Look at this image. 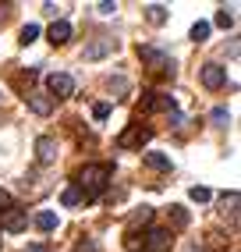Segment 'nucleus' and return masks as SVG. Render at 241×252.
Returning <instances> with one entry per match:
<instances>
[{
	"mask_svg": "<svg viewBox=\"0 0 241 252\" xmlns=\"http://www.w3.org/2000/svg\"><path fill=\"white\" fill-rule=\"evenodd\" d=\"M114 178V167L110 163H89L78 171V189L85 192V199H96L103 189H107V181Z\"/></svg>",
	"mask_w": 241,
	"mask_h": 252,
	"instance_id": "obj_1",
	"label": "nucleus"
},
{
	"mask_svg": "<svg viewBox=\"0 0 241 252\" xmlns=\"http://www.w3.org/2000/svg\"><path fill=\"white\" fill-rule=\"evenodd\" d=\"M71 93H75V78H71V75L54 71V75L46 78V96H50V99H54V96H57V99H67Z\"/></svg>",
	"mask_w": 241,
	"mask_h": 252,
	"instance_id": "obj_2",
	"label": "nucleus"
},
{
	"mask_svg": "<svg viewBox=\"0 0 241 252\" xmlns=\"http://www.w3.org/2000/svg\"><path fill=\"white\" fill-rule=\"evenodd\" d=\"M29 227V213L25 210H4V217H0V231H7V234H18Z\"/></svg>",
	"mask_w": 241,
	"mask_h": 252,
	"instance_id": "obj_3",
	"label": "nucleus"
},
{
	"mask_svg": "<svg viewBox=\"0 0 241 252\" xmlns=\"http://www.w3.org/2000/svg\"><path fill=\"white\" fill-rule=\"evenodd\" d=\"M170 245H174V238H170V231H167V227H152V231H149V238L142 242L146 252H170Z\"/></svg>",
	"mask_w": 241,
	"mask_h": 252,
	"instance_id": "obj_4",
	"label": "nucleus"
},
{
	"mask_svg": "<svg viewBox=\"0 0 241 252\" xmlns=\"http://www.w3.org/2000/svg\"><path fill=\"white\" fill-rule=\"evenodd\" d=\"M199 78H202L206 89H220L223 82H227V71H223L220 64H202V75H199Z\"/></svg>",
	"mask_w": 241,
	"mask_h": 252,
	"instance_id": "obj_5",
	"label": "nucleus"
},
{
	"mask_svg": "<svg viewBox=\"0 0 241 252\" xmlns=\"http://www.w3.org/2000/svg\"><path fill=\"white\" fill-rule=\"evenodd\" d=\"M36 157H39V163H54L57 160V139L54 135H39L36 139Z\"/></svg>",
	"mask_w": 241,
	"mask_h": 252,
	"instance_id": "obj_6",
	"label": "nucleus"
},
{
	"mask_svg": "<svg viewBox=\"0 0 241 252\" xmlns=\"http://www.w3.org/2000/svg\"><path fill=\"white\" fill-rule=\"evenodd\" d=\"M146 139H149V128H142V125H135V128H128L124 135L117 139V146H120V149H131V146H142Z\"/></svg>",
	"mask_w": 241,
	"mask_h": 252,
	"instance_id": "obj_7",
	"label": "nucleus"
},
{
	"mask_svg": "<svg viewBox=\"0 0 241 252\" xmlns=\"http://www.w3.org/2000/svg\"><path fill=\"white\" fill-rule=\"evenodd\" d=\"M25 99H29V110H32V114H39V117H46L50 110H54V99H50L46 93H29Z\"/></svg>",
	"mask_w": 241,
	"mask_h": 252,
	"instance_id": "obj_8",
	"label": "nucleus"
},
{
	"mask_svg": "<svg viewBox=\"0 0 241 252\" xmlns=\"http://www.w3.org/2000/svg\"><path fill=\"white\" fill-rule=\"evenodd\" d=\"M67 39H71V22L57 18L54 25H50V43H54V46H64Z\"/></svg>",
	"mask_w": 241,
	"mask_h": 252,
	"instance_id": "obj_9",
	"label": "nucleus"
},
{
	"mask_svg": "<svg viewBox=\"0 0 241 252\" xmlns=\"http://www.w3.org/2000/svg\"><path fill=\"white\" fill-rule=\"evenodd\" d=\"M114 46H117L114 39H107V36H103V39H96L92 46H85V61H99V57H107Z\"/></svg>",
	"mask_w": 241,
	"mask_h": 252,
	"instance_id": "obj_10",
	"label": "nucleus"
},
{
	"mask_svg": "<svg viewBox=\"0 0 241 252\" xmlns=\"http://www.w3.org/2000/svg\"><path fill=\"white\" fill-rule=\"evenodd\" d=\"M149 220H152V206L135 210V213H131V220H128V234H135L139 227H149Z\"/></svg>",
	"mask_w": 241,
	"mask_h": 252,
	"instance_id": "obj_11",
	"label": "nucleus"
},
{
	"mask_svg": "<svg viewBox=\"0 0 241 252\" xmlns=\"http://www.w3.org/2000/svg\"><path fill=\"white\" fill-rule=\"evenodd\" d=\"M139 54H142V57H146V61H149V64H152V68H156V71L170 68V57H167V54H160V50H152V46H142Z\"/></svg>",
	"mask_w": 241,
	"mask_h": 252,
	"instance_id": "obj_12",
	"label": "nucleus"
},
{
	"mask_svg": "<svg viewBox=\"0 0 241 252\" xmlns=\"http://www.w3.org/2000/svg\"><path fill=\"white\" fill-rule=\"evenodd\" d=\"M142 160L152 167V171H170V157L167 153H152L149 149V153H142Z\"/></svg>",
	"mask_w": 241,
	"mask_h": 252,
	"instance_id": "obj_13",
	"label": "nucleus"
},
{
	"mask_svg": "<svg viewBox=\"0 0 241 252\" xmlns=\"http://www.w3.org/2000/svg\"><path fill=\"white\" fill-rule=\"evenodd\" d=\"M146 18H149L152 25H163V22L170 18V11H167L163 4H149V7H146Z\"/></svg>",
	"mask_w": 241,
	"mask_h": 252,
	"instance_id": "obj_14",
	"label": "nucleus"
},
{
	"mask_svg": "<svg viewBox=\"0 0 241 252\" xmlns=\"http://www.w3.org/2000/svg\"><path fill=\"white\" fill-rule=\"evenodd\" d=\"M60 203H64V206H78V203H85V192L78 189V185H71V189H64Z\"/></svg>",
	"mask_w": 241,
	"mask_h": 252,
	"instance_id": "obj_15",
	"label": "nucleus"
},
{
	"mask_svg": "<svg viewBox=\"0 0 241 252\" xmlns=\"http://www.w3.org/2000/svg\"><path fill=\"white\" fill-rule=\"evenodd\" d=\"M36 227H39V231H54V227H57V213H50V210L36 213Z\"/></svg>",
	"mask_w": 241,
	"mask_h": 252,
	"instance_id": "obj_16",
	"label": "nucleus"
},
{
	"mask_svg": "<svg viewBox=\"0 0 241 252\" xmlns=\"http://www.w3.org/2000/svg\"><path fill=\"white\" fill-rule=\"evenodd\" d=\"M170 224H174L178 231L188 227V210H184V206H170Z\"/></svg>",
	"mask_w": 241,
	"mask_h": 252,
	"instance_id": "obj_17",
	"label": "nucleus"
},
{
	"mask_svg": "<svg viewBox=\"0 0 241 252\" xmlns=\"http://www.w3.org/2000/svg\"><path fill=\"white\" fill-rule=\"evenodd\" d=\"M210 29H213L210 22H195V25H192V39H195V43H206V39H210Z\"/></svg>",
	"mask_w": 241,
	"mask_h": 252,
	"instance_id": "obj_18",
	"label": "nucleus"
},
{
	"mask_svg": "<svg viewBox=\"0 0 241 252\" xmlns=\"http://www.w3.org/2000/svg\"><path fill=\"white\" fill-rule=\"evenodd\" d=\"M36 39H39V25H32V22H29V25L22 29V36H18V43H22V46H29V43H36Z\"/></svg>",
	"mask_w": 241,
	"mask_h": 252,
	"instance_id": "obj_19",
	"label": "nucleus"
},
{
	"mask_svg": "<svg viewBox=\"0 0 241 252\" xmlns=\"http://www.w3.org/2000/svg\"><path fill=\"white\" fill-rule=\"evenodd\" d=\"M188 195H192V199H195V203H210V199H213V192H210V189H206V185H195V189H192V192H188Z\"/></svg>",
	"mask_w": 241,
	"mask_h": 252,
	"instance_id": "obj_20",
	"label": "nucleus"
},
{
	"mask_svg": "<svg viewBox=\"0 0 241 252\" xmlns=\"http://www.w3.org/2000/svg\"><path fill=\"white\" fill-rule=\"evenodd\" d=\"M216 25H220V29H231V25H234V14H231L227 7H223V11H216Z\"/></svg>",
	"mask_w": 241,
	"mask_h": 252,
	"instance_id": "obj_21",
	"label": "nucleus"
},
{
	"mask_svg": "<svg viewBox=\"0 0 241 252\" xmlns=\"http://www.w3.org/2000/svg\"><path fill=\"white\" fill-rule=\"evenodd\" d=\"M107 86H110V93H117V96H124V93H128V78H110Z\"/></svg>",
	"mask_w": 241,
	"mask_h": 252,
	"instance_id": "obj_22",
	"label": "nucleus"
},
{
	"mask_svg": "<svg viewBox=\"0 0 241 252\" xmlns=\"http://www.w3.org/2000/svg\"><path fill=\"white\" fill-rule=\"evenodd\" d=\"M124 249H128V252H142V242H139V234H124Z\"/></svg>",
	"mask_w": 241,
	"mask_h": 252,
	"instance_id": "obj_23",
	"label": "nucleus"
},
{
	"mask_svg": "<svg viewBox=\"0 0 241 252\" xmlns=\"http://www.w3.org/2000/svg\"><path fill=\"white\" fill-rule=\"evenodd\" d=\"M92 117H96V121H107V117H110V103H96L92 107Z\"/></svg>",
	"mask_w": 241,
	"mask_h": 252,
	"instance_id": "obj_24",
	"label": "nucleus"
},
{
	"mask_svg": "<svg viewBox=\"0 0 241 252\" xmlns=\"http://www.w3.org/2000/svg\"><path fill=\"white\" fill-rule=\"evenodd\" d=\"M96 11H99V14H114V11H117V4H110V0H103V4H99Z\"/></svg>",
	"mask_w": 241,
	"mask_h": 252,
	"instance_id": "obj_25",
	"label": "nucleus"
},
{
	"mask_svg": "<svg viewBox=\"0 0 241 252\" xmlns=\"http://www.w3.org/2000/svg\"><path fill=\"white\" fill-rule=\"evenodd\" d=\"M0 206L11 210V192H4V189H0Z\"/></svg>",
	"mask_w": 241,
	"mask_h": 252,
	"instance_id": "obj_26",
	"label": "nucleus"
},
{
	"mask_svg": "<svg viewBox=\"0 0 241 252\" xmlns=\"http://www.w3.org/2000/svg\"><path fill=\"white\" fill-rule=\"evenodd\" d=\"M29 252H46V249L43 245H29Z\"/></svg>",
	"mask_w": 241,
	"mask_h": 252,
	"instance_id": "obj_27",
	"label": "nucleus"
}]
</instances>
